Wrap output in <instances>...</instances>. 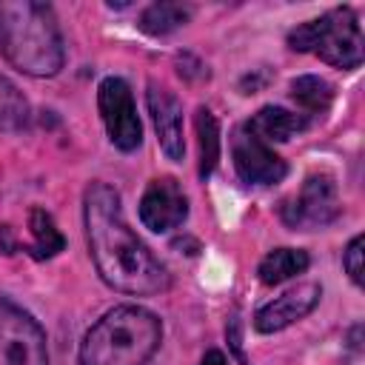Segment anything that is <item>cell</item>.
Here are the masks:
<instances>
[{
  "label": "cell",
  "mask_w": 365,
  "mask_h": 365,
  "mask_svg": "<svg viewBox=\"0 0 365 365\" xmlns=\"http://www.w3.org/2000/svg\"><path fill=\"white\" fill-rule=\"evenodd\" d=\"M83 220L91 259L106 285L137 297H151L171 288V274L165 265L137 240V234L123 220L120 194L111 185L91 182L86 188Z\"/></svg>",
  "instance_id": "1"
},
{
  "label": "cell",
  "mask_w": 365,
  "mask_h": 365,
  "mask_svg": "<svg viewBox=\"0 0 365 365\" xmlns=\"http://www.w3.org/2000/svg\"><path fill=\"white\" fill-rule=\"evenodd\" d=\"M0 54L23 74L54 77L66 60L54 9L34 0H0Z\"/></svg>",
  "instance_id": "2"
},
{
  "label": "cell",
  "mask_w": 365,
  "mask_h": 365,
  "mask_svg": "<svg viewBox=\"0 0 365 365\" xmlns=\"http://www.w3.org/2000/svg\"><path fill=\"white\" fill-rule=\"evenodd\" d=\"M163 336L160 319L140 305L111 308L80 345V365H145Z\"/></svg>",
  "instance_id": "3"
},
{
  "label": "cell",
  "mask_w": 365,
  "mask_h": 365,
  "mask_svg": "<svg viewBox=\"0 0 365 365\" xmlns=\"http://www.w3.org/2000/svg\"><path fill=\"white\" fill-rule=\"evenodd\" d=\"M288 46L294 51L317 54L322 63L336 68H356L365 54L359 20L348 6L331 9L322 17L297 26L288 34Z\"/></svg>",
  "instance_id": "4"
},
{
  "label": "cell",
  "mask_w": 365,
  "mask_h": 365,
  "mask_svg": "<svg viewBox=\"0 0 365 365\" xmlns=\"http://www.w3.org/2000/svg\"><path fill=\"white\" fill-rule=\"evenodd\" d=\"M339 211H342V205H339L336 182L331 174H311L302 182V188L279 205L282 222L291 228H299V231L322 228V225L334 222L339 217Z\"/></svg>",
  "instance_id": "5"
},
{
  "label": "cell",
  "mask_w": 365,
  "mask_h": 365,
  "mask_svg": "<svg viewBox=\"0 0 365 365\" xmlns=\"http://www.w3.org/2000/svg\"><path fill=\"white\" fill-rule=\"evenodd\" d=\"M0 365H48L43 328L6 299H0Z\"/></svg>",
  "instance_id": "6"
},
{
  "label": "cell",
  "mask_w": 365,
  "mask_h": 365,
  "mask_svg": "<svg viewBox=\"0 0 365 365\" xmlns=\"http://www.w3.org/2000/svg\"><path fill=\"white\" fill-rule=\"evenodd\" d=\"M97 106H100L108 140L120 151H134L143 143V125H140L128 83L123 77H106L97 88Z\"/></svg>",
  "instance_id": "7"
},
{
  "label": "cell",
  "mask_w": 365,
  "mask_h": 365,
  "mask_svg": "<svg viewBox=\"0 0 365 365\" xmlns=\"http://www.w3.org/2000/svg\"><path fill=\"white\" fill-rule=\"evenodd\" d=\"M231 157H234V168H237L240 180L251 182V185H274L288 174L285 160L279 154H274V148L268 143L254 137L245 125L237 128L231 137Z\"/></svg>",
  "instance_id": "8"
},
{
  "label": "cell",
  "mask_w": 365,
  "mask_h": 365,
  "mask_svg": "<svg viewBox=\"0 0 365 365\" xmlns=\"http://www.w3.org/2000/svg\"><path fill=\"white\" fill-rule=\"evenodd\" d=\"M188 217V200L174 177H157L148 182L140 200V220L148 231H171Z\"/></svg>",
  "instance_id": "9"
},
{
  "label": "cell",
  "mask_w": 365,
  "mask_h": 365,
  "mask_svg": "<svg viewBox=\"0 0 365 365\" xmlns=\"http://www.w3.org/2000/svg\"><path fill=\"white\" fill-rule=\"evenodd\" d=\"M322 297V288L317 282H302L279 297H274L271 302H265L257 314H254V328L259 334H274L282 331L288 325H294L297 319H302L305 314H311L317 308Z\"/></svg>",
  "instance_id": "10"
},
{
  "label": "cell",
  "mask_w": 365,
  "mask_h": 365,
  "mask_svg": "<svg viewBox=\"0 0 365 365\" xmlns=\"http://www.w3.org/2000/svg\"><path fill=\"white\" fill-rule=\"evenodd\" d=\"M148 114L154 120V131H157V143L163 148V154L174 163L182 160L185 154V140H182V106L180 100L157 83H148Z\"/></svg>",
  "instance_id": "11"
},
{
  "label": "cell",
  "mask_w": 365,
  "mask_h": 365,
  "mask_svg": "<svg viewBox=\"0 0 365 365\" xmlns=\"http://www.w3.org/2000/svg\"><path fill=\"white\" fill-rule=\"evenodd\" d=\"M245 128L254 137H259L262 143H285L294 134L308 128V117L305 114H294V111L279 108V106H265L245 123Z\"/></svg>",
  "instance_id": "12"
},
{
  "label": "cell",
  "mask_w": 365,
  "mask_h": 365,
  "mask_svg": "<svg viewBox=\"0 0 365 365\" xmlns=\"http://www.w3.org/2000/svg\"><path fill=\"white\" fill-rule=\"evenodd\" d=\"M29 228H31L34 240L29 245H23V251L31 254L34 259H51L66 248V237L57 231V225H54V220H51V214L46 208L34 205L29 211Z\"/></svg>",
  "instance_id": "13"
},
{
  "label": "cell",
  "mask_w": 365,
  "mask_h": 365,
  "mask_svg": "<svg viewBox=\"0 0 365 365\" xmlns=\"http://www.w3.org/2000/svg\"><path fill=\"white\" fill-rule=\"evenodd\" d=\"M311 265V257L302 248H274L271 254L262 257L257 274L262 285H279L297 274H302Z\"/></svg>",
  "instance_id": "14"
},
{
  "label": "cell",
  "mask_w": 365,
  "mask_h": 365,
  "mask_svg": "<svg viewBox=\"0 0 365 365\" xmlns=\"http://www.w3.org/2000/svg\"><path fill=\"white\" fill-rule=\"evenodd\" d=\"M197 143H200V177L208 180L220 160V123L211 114V108H197Z\"/></svg>",
  "instance_id": "15"
},
{
  "label": "cell",
  "mask_w": 365,
  "mask_h": 365,
  "mask_svg": "<svg viewBox=\"0 0 365 365\" xmlns=\"http://www.w3.org/2000/svg\"><path fill=\"white\" fill-rule=\"evenodd\" d=\"M188 17H191V9L182 6V3H151V6L140 14V23H137V26H140L145 34L160 37V34H168V31L180 29L182 23H188Z\"/></svg>",
  "instance_id": "16"
},
{
  "label": "cell",
  "mask_w": 365,
  "mask_h": 365,
  "mask_svg": "<svg viewBox=\"0 0 365 365\" xmlns=\"http://www.w3.org/2000/svg\"><path fill=\"white\" fill-rule=\"evenodd\" d=\"M31 117V108H29V100L23 97V91L0 74V131H20L26 128Z\"/></svg>",
  "instance_id": "17"
},
{
  "label": "cell",
  "mask_w": 365,
  "mask_h": 365,
  "mask_svg": "<svg viewBox=\"0 0 365 365\" xmlns=\"http://www.w3.org/2000/svg\"><path fill=\"white\" fill-rule=\"evenodd\" d=\"M291 97L297 100V106H302L308 114H325L331 100H334V88L331 83H325L322 77L314 74H302L291 83Z\"/></svg>",
  "instance_id": "18"
},
{
  "label": "cell",
  "mask_w": 365,
  "mask_h": 365,
  "mask_svg": "<svg viewBox=\"0 0 365 365\" xmlns=\"http://www.w3.org/2000/svg\"><path fill=\"white\" fill-rule=\"evenodd\" d=\"M362 245H365V240H362V234H359V237H354V240L348 242V248L342 251V265H345L348 277H351L356 285H362Z\"/></svg>",
  "instance_id": "19"
},
{
  "label": "cell",
  "mask_w": 365,
  "mask_h": 365,
  "mask_svg": "<svg viewBox=\"0 0 365 365\" xmlns=\"http://www.w3.org/2000/svg\"><path fill=\"white\" fill-rule=\"evenodd\" d=\"M200 365H228V359L222 356V351H208Z\"/></svg>",
  "instance_id": "20"
}]
</instances>
